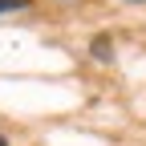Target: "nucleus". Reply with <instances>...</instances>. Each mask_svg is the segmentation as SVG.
Masks as SVG:
<instances>
[{
    "label": "nucleus",
    "mask_w": 146,
    "mask_h": 146,
    "mask_svg": "<svg viewBox=\"0 0 146 146\" xmlns=\"http://www.w3.org/2000/svg\"><path fill=\"white\" fill-rule=\"evenodd\" d=\"M0 146H8V142H4V138H0Z\"/></svg>",
    "instance_id": "obj_3"
},
{
    "label": "nucleus",
    "mask_w": 146,
    "mask_h": 146,
    "mask_svg": "<svg viewBox=\"0 0 146 146\" xmlns=\"http://www.w3.org/2000/svg\"><path fill=\"white\" fill-rule=\"evenodd\" d=\"M29 0H0V12H8V8H25Z\"/></svg>",
    "instance_id": "obj_2"
},
{
    "label": "nucleus",
    "mask_w": 146,
    "mask_h": 146,
    "mask_svg": "<svg viewBox=\"0 0 146 146\" xmlns=\"http://www.w3.org/2000/svg\"><path fill=\"white\" fill-rule=\"evenodd\" d=\"M94 57H110V36H94Z\"/></svg>",
    "instance_id": "obj_1"
}]
</instances>
